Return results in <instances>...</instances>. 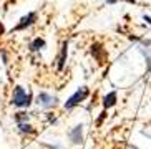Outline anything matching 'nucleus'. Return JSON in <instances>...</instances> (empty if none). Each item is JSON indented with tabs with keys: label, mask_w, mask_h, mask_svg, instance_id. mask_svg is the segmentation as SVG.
Returning a JSON list of instances; mask_svg holds the SVG:
<instances>
[{
	"label": "nucleus",
	"mask_w": 151,
	"mask_h": 149,
	"mask_svg": "<svg viewBox=\"0 0 151 149\" xmlns=\"http://www.w3.org/2000/svg\"><path fill=\"white\" fill-rule=\"evenodd\" d=\"M14 119H15V123H28L30 121V113L28 111H18V113L14 114Z\"/></svg>",
	"instance_id": "nucleus-11"
},
{
	"label": "nucleus",
	"mask_w": 151,
	"mask_h": 149,
	"mask_svg": "<svg viewBox=\"0 0 151 149\" xmlns=\"http://www.w3.org/2000/svg\"><path fill=\"white\" fill-rule=\"evenodd\" d=\"M113 2H116V0H110V4H113ZM124 2H129V4H136V0H124Z\"/></svg>",
	"instance_id": "nucleus-15"
},
{
	"label": "nucleus",
	"mask_w": 151,
	"mask_h": 149,
	"mask_svg": "<svg viewBox=\"0 0 151 149\" xmlns=\"http://www.w3.org/2000/svg\"><path fill=\"white\" fill-rule=\"evenodd\" d=\"M47 47V42H45L43 38H40V37H37V38H33L28 43V50H30L32 53H37V52H42V50Z\"/></svg>",
	"instance_id": "nucleus-8"
},
{
	"label": "nucleus",
	"mask_w": 151,
	"mask_h": 149,
	"mask_svg": "<svg viewBox=\"0 0 151 149\" xmlns=\"http://www.w3.org/2000/svg\"><path fill=\"white\" fill-rule=\"evenodd\" d=\"M47 149H63L62 144H43Z\"/></svg>",
	"instance_id": "nucleus-14"
},
{
	"label": "nucleus",
	"mask_w": 151,
	"mask_h": 149,
	"mask_svg": "<svg viewBox=\"0 0 151 149\" xmlns=\"http://www.w3.org/2000/svg\"><path fill=\"white\" fill-rule=\"evenodd\" d=\"M88 96H90V88L88 86H80L67 101H65V103H63V108H65L67 111L73 110V108H76L78 105H81Z\"/></svg>",
	"instance_id": "nucleus-2"
},
{
	"label": "nucleus",
	"mask_w": 151,
	"mask_h": 149,
	"mask_svg": "<svg viewBox=\"0 0 151 149\" xmlns=\"http://www.w3.org/2000/svg\"><path fill=\"white\" fill-rule=\"evenodd\" d=\"M37 20H38V15H37V12H28L27 15H23L20 20H18V23L12 28V33L14 32H25L27 28H30L32 25H35Z\"/></svg>",
	"instance_id": "nucleus-4"
},
{
	"label": "nucleus",
	"mask_w": 151,
	"mask_h": 149,
	"mask_svg": "<svg viewBox=\"0 0 151 149\" xmlns=\"http://www.w3.org/2000/svg\"><path fill=\"white\" fill-rule=\"evenodd\" d=\"M139 53H141L145 60H146V71H151V48H145V47H138Z\"/></svg>",
	"instance_id": "nucleus-10"
},
{
	"label": "nucleus",
	"mask_w": 151,
	"mask_h": 149,
	"mask_svg": "<svg viewBox=\"0 0 151 149\" xmlns=\"http://www.w3.org/2000/svg\"><path fill=\"white\" fill-rule=\"evenodd\" d=\"M17 133L23 138H28V136H33L37 133V129L32 126L30 121H28V123H18L17 124Z\"/></svg>",
	"instance_id": "nucleus-7"
},
{
	"label": "nucleus",
	"mask_w": 151,
	"mask_h": 149,
	"mask_svg": "<svg viewBox=\"0 0 151 149\" xmlns=\"http://www.w3.org/2000/svg\"><path fill=\"white\" fill-rule=\"evenodd\" d=\"M33 95L30 91H25V88L17 85L12 90V96H10V105L18 108V110H28L33 103Z\"/></svg>",
	"instance_id": "nucleus-1"
},
{
	"label": "nucleus",
	"mask_w": 151,
	"mask_h": 149,
	"mask_svg": "<svg viewBox=\"0 0 151 149\" xmlns=\"http://www.w3.org/2000/svg\"><path fill=\"white\" fill-rule=\"evenodd\" d=\"M33 103L38 108H42V110H53V108L58 106V98L53 96V95H50V93H47V91H40L37 95Z\"/></svg>",
	"instance_id": "nucleus-3"
},
{
	"label": "nucleus",
	"mask_w": 151,
	"mask_h": 149,
	"mask_svg": "<svg viewBox=\"0 0 151 149\" xmlns=\"http://www.w3.org/2000/svg\"><path fill=\"white\" fill-rule=\"evenodd\" d=\"M47 121H48L50 124H55L57 123V116H55L53 113H47Z\"/></svg>",
	"instance_id": "nucleus-13"
},
{
	"label": "nucleus",
	"mask_w": 151,
	"mask_h": 149,
	"mask_svg": "<svg viewBox=\"0 0 151 149\" xmlns=\"http://www.w3.org/2000/svg\"><path fill=\"white\" fill-rule=\"evenodd\" d=\"M68 136V141H70L71 146H80L83 143V124H76L67 133Z\"/></svg>",
	"instance_id": "nucleus-5"
},
{
	"label": "nucleus",
	"mask_w": 151,
	"mask_h": 149,
	"mask_svg": "<svg viewBox=\"0 0 151 149\" xmlns=\"http://www.w3.org/2000/svg\"><path fill=\"white\" fill-rule=\"evenodd\" d=\"M2 33H4V25L0 23V35H2Z\"/></svg>",
	"instance_id": "nucleus-16"
},
{
	"label": "nucleus",
	"mask_w": 151,
	"mask_h": 149,
	"mask_svg": "<svg viewBox=\"0 0 151 149\" xmlns=\"http://www.w3.org/2000/svg\"><path fill=\"white\" fill-rule=\"evenodd\" d=\"M116 91H111L108 93L106 96L103 98V106H105V110H110L111 106H115L116 105Z\"/></svg>",
	"instance_id": "nucleus-9"
},
{
	"label": "nucleus",
	"mask_w": 151,
	"mask_h": 149,
	"mask_svg": "<svg viewBox=\"0 0 151 149\" xmlns=\"http://www.w3.org/2000/svg\"><path fill=\"white\" fill-rule=\"evenodd\" d=\"M67 58H68V42L65 40L60 47V53H58V58H57V68L60 71L65 68V63H67Z\"/></svg>",
	"instance_id": "nucleus-6"
},
{
	"label": "nucleus",
	"mask_w": 151,
	"mask_h": 149,
	"mask_svg": "<svg viewBox=\"0 0 151 149\" xmlns=\"http://www.w3.org/2000/svg\"><path fill=\"white\" fill-rule=\"evenodd\" d=\"M91 55H95V58H96L98 62H101V60H103L101 55H105V50H103L98 43H95L93 47H91Z\"/></svg>",
	"instance_id": "nucleus-12"
}]
</instances>
